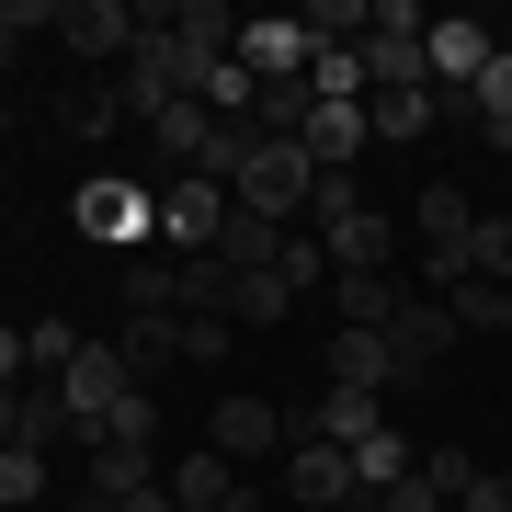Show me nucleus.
<instances>
[{
    "instance_id": "obj_15",
    "label": "nucleus",
    "mask_w": 512,
    "mask_h": 512,
    "mask_svg": "<svg viewBox=\"0 0 512 512\" xmlns=\"http://www.w3.org/2000/svg\"><path fill=\"white\" fill-rule=\"evenodd\" d=\"M444 126H478L490 148H512V46L478 69V92H456V103H444Z\"/></svg>"
},
{
    "instance_id": "obj_14",
    "label": "nucleus",
    "mask_w": 512,
    "mask_h": 512,
    "mask_svg": "<svg viewBox=\"0 0 512 512\" xmlns=\"http://www.w3.org/2000/svg\"><path fill=\"white\" fill-rule=\"evenodd\" d=\"M410 296L421 285H399V274H330V330H387Z\"/></svg>"
},
{
    "instance_id": "obj_17",
    "label": "nucleus",
    "mask_w": 512,
    "mask_h": 512,
    "mask_svg": "<svg viewBox=\"0 0 512 512\" xmlns=\"http://www.w3.org/2000/svg\"><path fill=\"white\" fill-rule=\"evenodd\" d=\"M296 148H308L319 171H353V160H365V103H319L308 126H296Z\"/></svg>"
},
{
    "instance_id": "obj_34",
    "label": "nucleus",
    "mask_w": 512,
    "mask_h": 512,
    "mask_svg": "<svg viewBox=\"0 0 512 512\" xmlns=\"http://www.w3.org/2000/svg\"><path fill=\"white\" fill-rule=\"evenodd\" d=\"M308 217L330 228V217H365V183H353V171H319V194H308Z\"/></svg>"
},
{
    "instance_id": "obj_2",
    "label": "nucleus",
    "mask_w": 512,
    "mask_h": 512,
    "mask_svg": "<svg viewBox=\"0 0 512 512\" xmlns=\"http://www.w3.org/2000/svg\"><path fill=\"white\" fill-rule=\"evenodd\" d=\"M308 194H319V160H308V148H296V137H251V160H239V217L296 228Z\"/></svg>"
},
{
    "instance_id": "obj_27",
    "label": "nucleus",
    "mask_w": 512,
    "mask_h": 512,
    "mask_svg": "<svg viewBox=\"0 0 512 512\" xmlns=\"http://www.w3.org/2000/svg\"><path fill=\"white\" fill-rule=\"evenodd\" d=\"M308 46H342V35H376V0H308Z\"/></svg>"
},
{
    "instance_id": "obj_32",
    "label": "nucleus",
    "mask_w": 512,
    "mask_h": 512,
    "mask_svg": "<svg viewBox=\"0 0 512 512\" xmlns=\"http://www.w3.org/2000/svg\"><path fill=\"white\" fill-rule=\"evenodd\" d=\"M103 444H137V456H148V444H160V399H148V387H137V399H126V410L103 421Z\"/></svg>"
},
{
    "instance_id": "obj_9",
    "label": "nucleus",
    "mask_w": 512,
    "mask_h": 512,
    "mask_svg": "<svg viewBox=\"0 0 512 512\" xmlns=\"http://www.w3.org/2000/svg\"><path fill=\"white\" fill-rule=\"evenodd\" d=\"M285 433H296V421H285L274 399H217V421H205V456L251 467V456H285Z\"/></svg>"
},
{
    "instance_id": "obj_10",
    "label": "nucleus",
    "mask_w": 512,
    "mask_h": 512,
    "mask_svg": "<svg viewBox=\"0 0 512 512\" xmlns=\"http://www.w3.org/2000/svg\"><path fill=\"white\" fill-rule=\"evenodd\" d=\"M421 57H433V92L456 103V92H478V69L501 57V35H490V23H467V12H444L433 35H421Z\"/></svg>"
},
{
    "instance_id": "obj_21",
    "label": "nucleus",
    "mask_w": 512,
    "mask_h": 512,
    "mask_svg": "<svg viewBox=\"0 0 512 512\" xmlns=\"http://www.w3.org/2000/svg\"><path fill=\"white\" fill-rule=\"evenodd\" d=\"M444 126V92H376L365 103V137H399V148H421Z\"/></svg>"
},
{
    "instance_id": "obj_11",
    "label": "nucleus",
    "mask_w": 512,
    "mask_h": 512,
    "mask_svg": "<svg viewBox=\"0 0 512 512\" xmlns=\"http://www.w3.org/2000/svg\"><path fill=\"white\" fill-rule=\"evenodd\" d=\"M308 23H296V12H251V23H239V69H251V80H308Z\"/></svg>"
},
{
    "instance_id": "obj_3",
    "label": "nucleus",
    "mask_w": 512,
    "mask_h": 512,
    "mask_svg": "<svg viewBox=\"0 0 512 512\" xmlns=\"http://www.w3.org/2000/svg\"><path fill=\"white\" fill-rule=\"evenodd\" d=\"M126 399H137V365H126L114 342H80V353H69V376H57V410H69V433H80V444H103V421L126 410Z\"/></svg>"
},
{
    "instance_id": "obj_1",
    "label": "nucleus",
    "mask_w": 512,
    "mask_h": 512,
    "mask_svg": "<svg viewBox=\"0 0 512 512\" xmlns=\"http://www.w3.org/2000/svg\"><path fill=\"white\" fill-rule=\"evenodd\" d=\"M410 217H421V296H467V285H478V262H467L478 205H467V183H421Z\"/></svg>"
},
{
    "instance_id": "obj_31",
    "label": "nucleus",
    "mask_w": 512,
    "mask_h": 512,
    "mask_svg": "<svg viewBox=\"0 0 512 512\" xmlns=\"http://www.w3.org/2000/svg\"><path fill=\"white\" fill-rule=\"evenodd\" d=\"M46 501V456H23V444H0V512Z\"/></svg>"
},
{
    "instance_id": "obj_18",
    "label": "nucleus",
    "mask_w": 512,
    "mask_h": 512,
    "mask_svg": "<svg viewBox=\"0 0 512 512\" xmlns=\"http://www.w3.org/2000/svg\"><path fill=\"white\" fill-rule=\"evenodd\" d=\"M319 251H330V274H387V205H365V217H330Z\"/></svg>"
},
{
    "instance_id": "obj_20",
    "label": "nucleus",
    "mask_w": 512,
    "mask_h": 512,
    "mask_svg": "<svg viewBox=\"0 0 512 512\" xmlns=\"http://www.w3.org/2000/svg\"><path fill=\"white\" fill-rule=\"evenodd\" d=\"M114 353H126V365H137V387H148L171 353H183V308H126V342H114Z\"/></svg>"
},
{
    "instance_id": "obj_19",
    "label": "nucleus",
    "mask_w": 512,
    "mask_h": 512,
    "mask_svg": "<svg viewBox=\"0 0 512 512\" xmlns=\"http://www.w3.org/2000/svg\"><path fill=\"white\" fill-rule=\"evenodd\" d=\"M410 490H421V512H456L478 490V456H467V444H421V456H410Z\"/></svg>"
},
{
    "instance_id": "obj_38",
    "label": "nucleus",
    "mask_w": 512,
    "mask_h": 512,
    "mask_svg": "<svg viewBox=\"0 0 512 512\" xmlns=\"http://www.w3.org/2000/svg\"><path fill=\"white\" fill-rule=\"evenodd\" d=\"M12 376H23V330L0 319V387H12Z\"/></svg>"
},
{
    "instance_id": "obj_35",
    "label": "nucleus",
    "mask_w": 512,
    "mask_h": 512,
    "mask_svg": "<svg viewBox=\"0 0 512 512\" xmlns=\"http://www.w3.org/2000/svg\"><path fill=\"white\" fill-rule=\"evenodd\" d=\"M46 23H57V12H35V0H0V69H12L23 35H46Z\"/></svg>"
},
{
    "instance_id": "obj_5",
    "label": "nucleus",
    "mask_w": 512,
    "mask_h": 512,
    "mask_svg": "<svg viewBox=\"0 0 512 512\" xmlns=\"http://www.w3.org/2000/svg\"><path fill=\"white\" fill-rule=\"evenodd\" d=\"M69 217H80V239H103V251H137V239H160V194L126 183V171H92V183L69 194Z\"/></svg>"
},
{
    "instance_id": "obj_24",
    "label": "nucleus",
    "mask_w": 512,
    "mask_h": 512,
    "mask_svg": "<svg viewBox=\"0 0 512 512\" xmlns=\"http://www.w3.org/2000/svg\"><path fill=\"white\" fill-rule=\"evenodd\" d=\"M376 421H387V410L365 399V387H330V399L308 410V433H330V444H365V433H376Z\"/></svg>"
},
{
    "instance_id": "obj_37",
    "label": "nucleus",
    "mask_w": 512,
    "mask_h": 512,
    "mask_svg": "<svg viewBox=\"0 0 512 512\" xmlns=\"http://www.w3.org/2000/svg\"><path fill=\"white\" fill-rule=\"evenodd\" d=\"M456 512H512V478H490V467H478V490H467Z\"/></svg>"
},
{
    "instance_id": "obj_28",
    "label": "nucleus",
    "mask_w": 512,
    "mask_h": 512,
    "mask_svg": "<svg viewBox=\"0 0 512 512\" xmlns=\"http://www.w3.org/2000/svg\"><path fill=\"white\" fill-rule=\"evenodd\" d=\"M137 114H126V92H114V80H92V92L69 103V137H126Z\"/></svg>"
},
{
    "instance_id": "obj_7",
    "label": "nucleus",
    "mask_w": 512,
    "mask_h": 512,
    "mask_svg": "<svg viewBox=\"0 0 512 512\" xmlns=\"http://www.w3.org/2000/svg\"><path fill=\"white\" fill-rule=\"evenodd\" d=\"M228 183H205V171H183V183H160V251L171 262H194V251H217V228H228Z\"/></svg>"
},
{
    "instance_id": "obj_40",
    "label": "nucleus",
    "mask_w": 512,
    "mask_h": 512,
    "mask_svg": "<svg viewBox=\"0 0 512 512\" xmlns=\"http://www.w3.org/2000/svg\"><path fill=\"white\" fill-rule=\"evenodd\" d=\"M0 137H12V103H0Z\"/></svg>"
},
{
    "instance_id": "obj_23",
    "label": "nucleus",
    "mask_w": 512,
    "mask_h": 512,
    "mask_svg": "<svg viewBox=\"0 0 512 512\" xmlns=\"http://www.w3.org/2000/svg\"><path fill=\"white\" fill-rule=\"evenodd\" d=\"M308 103H365V46H319L308 57Z\"/></svg>"
},
{
    "instance_id": "obj_30",
    "label": "nucleus",
    "mask_w": 512,
    "mask_h": 512,
    "mask_svg": "<svg viewBox=\"0 0 512 512\" xmlns=\"http://www.w3.org/2000/svg\"><path fill=\"white\" fill-rule=\"evenodd\" d=\"M69 353H80V330H69V319H35V330H23V365H46V387L69 376Z\"/></svg>"
},
{
    "instance_id": "obj_16",
    "label": "nucleus",
    "mask_w": 512,
    "mask_h": 512,
    "mask_svg": "<svg viewBox=\"0 0 512 512\" xmlns=\"http://www.w3.org/2000/svg\"><path fill=\"white\" fill-rule=\"evenodd\" d=\"M330 387H365V399H387V387H399L387 330H330Z\"/></svg>"
},
{
    "instance_id": "obj_33",
    "label": "nucleus",
    "mask_w": 512,
    "mask_h": 512,
    "mask_svg": "<svg viewBox=\"0 0 512 512\" xmlns=\"http://www.w3.org/2000/svg\"><path fill=\"white\" fill-rule=\"evenodd\" d=\"M456 308V330H512V296L501 285H467V296H444Z\"/></svg>"
},
{
    "instance_id": "obj_4",
    "label": "nucleus",
    "mask_w": 512,
    "mask_h": 512,
    "mask_svg": "<svg viewBox=\"0 0 512 512\" xmlns=\"http://www.w3.org/2000/svg\"><path fill=\"white\" fill-rule=\"evenodd\" d=\"M285 501H308V512H365V478H353V444H330L296 421L285 433Z\"/></svg>"
},
{
    "instance_id": "obj_6",
    "label": "nucleus",
    "mask_w": 512,
    "mask_h": 512,
    "mask_svg": "<svg viewBox=\"0 0 512 512\" xmlns=\"http://www.w3.org/2000/svg\"><path fill=\"white\" fill-rule=\"evenodd\" d=\"M433 23L410 12V0H376V35H365V103L376 92H433V57H421Z\"/></svg>"
},
{
    "instance_id": "obj_26",
    "label": "nucleus",
    "mask_w": 512,
    "mask_h": 512,
    "mask_svg": "<svg viewBox=\"0 0 512 512\" xmlns=\"http://www.w3.org/2000/svg\"><path fill=\"white\" fill-rule=\"evenodd\" d=\"M285 308H296V285H285V251L262 262V274H239V285H228V319H285Z\"/></svg>"
},
{
    "instance_id": "obj_39",
    "label": "nucleus",
    "mask_w": 512,
    "mask_h": 512,
    "mask_svg": "<svg viewBox=\"0 0 512 512\" xmlns=\"http://www.w3.org/2000/svg\"><path fill=\"white\" fill-rule=\"evenodd\" d=\"M365 512H421V490H376V501H365Z\"/></svg>"
},
{
    "instance_id": "obj_29",
    "label": "nucleus",
    "mask_w": 512,
    "mask_h": 512,
    "mask_svg": "<svg viewBox=\"0 0 512 512\" xmlns=\"http://www.w3.org/2000/svg\"><path fill=\"white\" fill-rule=\"evenodd\" d=\"M467 262H478V285H501V296H512V217H478Z\"/></svg>"
},
{
    "instance_id": "obj_12",
    "label": "nucleus",
    "mask_w": 512,
    "mask_h": 512,
    "mask_svg": "<svg viewBox=\"0 0 512 512\" xmlns=\"http://www.w3.org/2000/svg\"><path fill=\"white\" fill-rule=\"evenodd\" d=\"M467 330H456V308H444V296H410L399 319H387V353H399V376H421V365H444V353H456Z\"/></svg>"
},
{
    "instance_id": "obj_36",
    "label": "nucleus",
    "mask_w": 512,
    "mask_h": 512,
    "mask_svg": "<svg viewBox=\"0 0 512 512\" xmlns=\"http://www.w3.org/2000/svg\"><path fill=\"white\" fill-rule=\"evenodd\" d=\"M228 353V319H183V365H217Z\"/></svg>"
},
{
    "instance_id": "obj_25",
    "label": "nucleus",
    "mask_w": 512,
    "mask_h": 512,
    "mask_svg": "<svg viewBox=\"0 0 512 512\" xmlns=\"http://www.w3.org/2000/svg\"><path fill=\"white\" fill-rule=\"evenodd\" d=\"M353 478H365V501H376V490H410V444H399V433L376 421V433L353 444Z\"/></svg>"
},
{
    "instance_id": "obj_8",
    "label": "nucleus",
    "mask_w": 512,
    "mask_h": 512,
    "mask_svg": "<svg viewBox=\"0 0 512 512\" xmlns=\"http://www.w3.org/2000/svg\"><path fill=\"white\" fill-rule=\"evenodd\" d=\"M46 35L69 46V57H92V69H103V57H137V35H148V12H126V0H69V12L46 23Z\"/></svg>"
},
{
    "instance_id": "obj_22",
    "label": "nucleus",
    "mask_w": 512,
    "mask_h": 512,
    "mask_svg": "<svg viewBox=\"0 0 512 512\" xmlns=\"http://www.w3.org/2000/svg\"><path fill=\"white\" fill-rule=\"evenodd\" d=\"M92 501H126V490H160V467L137 456V444H92V478H80Z\"/></svg>"
},
{
    "instance_id": "obj_13",
    "label": "nucleus",
    "mask_w": 512,
    "mask_h": 512,
    "mask_svg": "<svg viewBox=\"0 0 512 512\" xmlns=\"http://www.w3.org/2000/svg\"><path fill=\"white\" fill-rule=\"evenodd\" d=\"M217 137H228V126H217V114H205L194 92L148 114V148H160V160H171V183H183V171H205V148H217Z\"/></svg>"
}]
</instances>
